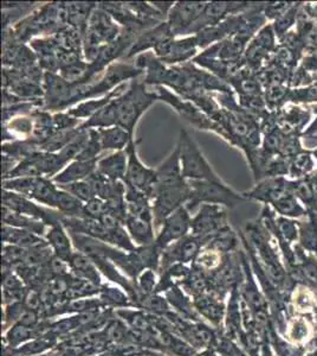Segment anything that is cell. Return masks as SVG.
<instances>
[{
    "label": "cell",
    "instance_id": "44dd1931",
    "mask_svg": "<svg viewBox=\"0 0 317 356\" xmlns=\"http://www.w3.org/2000/svg\"><path fill=\"white\" fill-rule=\"evenodd\" d=\"M193 307L203 317L209 320L213 325H216L218 328L221 327V322L224 320L225 314H226L223 298L218 297L214 293L206 292V293L194 297Z\"/></svg>",
    "mask_w": 317,
    "mask_h": 356
},
{
    "label": "cell",
    "instance_id": "4fadbf2b",
    "mask_svg": "<svg viewBox=\"0 0 317 356\" xmlns=\"http://www.w3.org/2000/svg\"><path fill=\"white\" fill-rule=\"evenodd\" d=\"M290 179L288 177H266L258 181L252 189L244 191L243 196L248 201H258L264 206L273 207L280 200L290 194Z\"/></svg>",
    "mask_w": 317,
    "mask_h": 356
},
{
    "label": "cell",
    "instance_id": "74e56055",
    "mask_svg": "<svg viewBox=\"0 0 317 356\" xmlns=\"http://www.w3.org/2000/svg\"><path fill=\"white\" fill-rule=\"evenodd\" d=\"M68 283V300H83L101 292V286H97L89 280L78 278L76 275H69Z\"/></svg>",
    "mask_w": 317,
    "mask_h": 356
},
{
    "label": "cell",
    "instance_id": "7dc6e473",
    "mask_svg": "<svg viewBox=\"0 0 317 356\" xmlns=\"http://www.w3.org/2000/svg\"><path fill=\"white\" fill-rule=\"evenodd\" d=\"M108 211V206L105 200L100 197H94L89 202L85 203V218H92V219H100L102 215H105Z\"/></svg>",
    "mask_w": 317,
    "mask_h": 356
},
{
    "label": "cell",
    "instance_id": "6da1fadb",
    "mask_svg": "<svg viewBox=\"0 0 317 356\" xmlns=\"http://www.w3.org/2000/svg\"><path fill=\"white\" fill-rule=\"evenodd\" d=\"M144 80H132L125 93L115 99L117 125L134 136L137 122L146 111L159 100L157 92H149Z\"/></svg>",
    "mask_w": 317,
    "mask_h": 356
},
{
    "label": "cell",
    "instance_id": "7c38bea8",
    "mask_svg": "<svg viewBox=\"0 0 317 356\" xmlns=\"http://www.w3.org/2000/svg\"><path fill=\"white\" fill-rule=\"evenodd\" d=\"M191 211L186 206L181 207L162 223L154 245L162 253L169 245L177 243L182 238H185L186 235H189L191 232Z\"/></svg>",
    "mask_w": 317,
    "mask_h": 356
},
{
    "label": "cell",
    "instance_id": "e575fe53",
    "mask_svg": "<svg viewBox=\"0 0 317 356\" xmlns=\"http://www.w3.org/2000/svg\"><path fill=\"white\" fill-rule=\"evenodd\" d=\"M117 125V104L115 99L108 105L103 107L100 112H97L94 117L83 122L80 126V130H90V129H108Z\"/></svg>",
    "mask_w": 317,
    "mask_h": 356
},
{
    "label": "cell",
    "instance_id": "7402d4cb",
    "mask_svg": "<svg viewBox=\"0 0 317 356\" xmlns=\"http://www.w3.org/2000/svg\"><path fill=\"white\" fill-rule=\"evenodd\" d=\"M128 166V156L126 150L117 151L97 162V171L112 182H125Z\"/></svg>",
    "mask_w": 317,
    "mask_h": 356
},
{
    "label": "cell",
    "instance_id": "ffe728a7",
    "mask_svg": "<svg viewBox=\"0 0 317 356\" xmlns=\"http://www.w3.org/2000/svg\"><path fill=\"white\" fill-rule=\"evenodd\" d=\"M128 83L119 86L117 89H114L112 92L107 94L105 97H96V99H90L85 102H80L76 106H74L71 108H69L68 112L70 115L76 118L78 120H88L90 118L94 117L97 112H100L103 107L108 105L109 102H112L114 99L121 97L128 89Z\"/></svg>",
    "mask_w": 317,
    "mask_h": 356
},
{
    "label": "cell",
    "instance_id": "ab89813d",
    "mask_svg": "<svg viewBox=\"0 0 317 356\" xmlns=\"http://www.w3.org/2000/svg\"><path fill=\"white\" fill-rule=\"evenodd\" d=\"M301 5L300 3L293 4V6L283 16L273 22V30H275L278 41H282L290 33L293 25L298 24V13H300Z\"/></svg>",
    "mask_w": 317,
    "mask_h": 356
},
{
    "label": "cell",
    "instance_id": "d6a6232c",
    "mask_svg": "<svg viewBox=\"0 0 317 356\" xmlns=\"http://www.w3.org/2000/svg\"><path fill=\"white\" fill-rule=\"evenodd\" d=\"M3 222L6 226L16 227V228H22V229H28V231L33 232L35 234L42 235L46 234V225L38 220L31 219L25 215H20L15 211H10L8 208L3 207Z\"/></svg>",
    "mask_w": 317,
    "mask_h": 356
},
{
    "label": "cell",
    "instance_id": "9a60e30c",
    "mask_svg": "<svg viewBox=\"0 0 317 356\" xmlns=\"http://www.w3.org/2000/svg\"><path fill=\"white\" fill-rule=\"evenodd\" d=\"M317 334V321L313 316L298 315L293 314L290 316L282 336L289 343L305 350L307 344L313 340Z\"/></svg>",
    "mask_w": 317,
    "mask_h": 356
},
{
    "label": "cell",
    "instance_id": "2e32d148",
    "mask_svg": "<svg viewBox=\"0 0 317 356\" xmlns=\"http://www.w3.org/2000/svg\"><path fill=\"white\" fill-rule=\"evenodd\" d=\"M169 38H175L173 36L172 30L167 21L161 22L160 24L155 25L154 28L145 30L137 37V40L129 49L128 53L126 55V60L135 58L141 54L148 53L151 49L157 48V45L162 42L167 41Z\"/></svg>",
    "mask_w": 317,
    "mask_h": 356
},
{
    "label": "cell",
    "instance_id": "836d02e7",
    "mask_svg": "<svg viewBox=\"0 0 317 356\" xmlns=\"http://www.w3.org/2000/svg\"><path fill=\"white\" fill-rule=\"evenodd\" d=\"M271 208L276 214L288 219L305 220L309 216L307 208L293 196V193L284 196L277 203H275Z\"/></svg>",
    "mask_w": 317,
    "mask_h": 356
},
{
    "label": "cell",
    "instance_id": "ba28073f",
    "mask_svg": "<svg viewBox=\"0 0 317 356\" xmlns=\"http://www.w3.org/2000/svg\"><path fill=\"white\" fill-rule=\"evenodd\" d=\"M43 110L68 111L71 107L74 85L58 73H44L43 79Z\"/></svg>",
    "mask_w": 317,
    "mask_h": 356
},
{
    "label": "cell",
    "instance_id": "d6986e66",
    "mask_svg": "<svg viewBox=\"0 0 317 356\" xmlns=\"http://www.w3.org/2000/svg\"><path fill=\"white\" fill-rule=\"evenodd\" d=\"M155 171H157V181H155L154 193L187 182L181 171L180 156H179L178 147L174 149L165 162L160 164Z\"/></svg>",
    "mask_w": 317,
    "mask_h": 356
},
{
    "label": "cell",
    "instance_id": "83f0119b",
    "mask_svg": "<svg viewBox=\"0 0 317 356\" xmlns=\"http://www.w3.org/2000/svg\"><path fill=\"white\" fill-rule=\"evenodd\" d=\"M60 188L53 179L46 177H37L36 183L33 186V191L28 195V199L35 202L43 204L50 208L56 209L57 195Z\"/></svg>",
    "mask_w": 317,
    "mask_h": 356
},
{
    "label": "cell",
    "instance_id": "7a4b0ae2",
    "mask_svg": "<svg viewBox=\"0 0 317 356\" xmlns=\"http://www.w3.org/2000/svg\"><path fill=\"white\" fill-rule=\"evenodd\" d=\"M191 186V197L186 204L189 211H194L201 204H216L232 209L248 200L243 193L233 191L223 181H189Z\"/></svg>",
    "mask_w": 317,
    "mask_h": 356
},
{
    "label": "cell",
    "instance_id": "1f68e13d",
    "mask_svg": "<svg viewBox=\"0 0 317 356\" xmlns=\"http://www.w3.org/2000/svg\"><path fill=\"white\" fill-rule=\"evenodd\" d=\"M317 170V162L310 150H302L290 159L289 179H303Z\"/></svg>",
    "mask_w": 317,
    "mask_h": 356
},
{
    "label": "cell",
    "instance_id": "4dcf8cb0",
    "mask_svg": "<svg viewBox=\"0 0 317 356\" xmlns=\"http://www.w3.org/2000/svg\"><path fill=\"white\" fill-rule=\"evenodd\" d=\"M300 236L298 245L317 258V215L309 214L305 220H298Z\"/></svg>",
    "mask_w": 317,
    "mask_h": 356
},
{
    "label": "cell",
    "instance_id": "52a82bcc",
    "mask_svg": "<svg viewBox=\"0 0 317 356\" xmlns=\"http://www.w3.org/2000/svg\"><path fill=\"white\" fill-rule=\"evenodd\" d=\"M229 226L226 208L216 204H201L191 222V234L203 240L205 245L209 236Z\"/></svg>",
    "mask_w": 317,
    "mask_h": 356
},
{
    "label": "cell",
    "instance_id": "d590c367",
    "mask_svg": "<svg viewBox=\"0 0 317 356\" xmlns=\"http://www.w3.org/2000/svg\"><path fill=\"white\" fill-rule=\"evenodd\" d=\"M290 191L307 208L309 214L317 215V199L307 178L290 179Z\"/></svg>",
    "mask_w": 317,
    "mask_h": 356
},
{
    "label": "cell",
    "instance_id": "277c9868",
    "mask_svg": "<svg viewBox=\"0 0 317 356\" xmlns=\"http://www.w3.org/2000/svg\"><path fill=\"white\" fill-rule=\"evenodd\" d=\"M155 88H157L155 92H157V97H159V100L171 106L173 110L175 111L177 114H179L185 122H189L198 130L209 131V132L218 134L224 140L229 143V136L225 132L224 129L214 120H212L207 114L204 113L193 102L186 100L184 97H179L178 94L171 92L166 87H155Z\"/></svg>",
    "mask_w": 317,
    "mask_h": 356
},
{
    "label": "cell",
    "instance_id": "bcb514c9",
    "mask_svg": "<svg viewBox=\"0 0 317 356\" xmlns=\"http://www.w3.org/2000/svg\"><path fill=\"white\" fill-rule=\"evenodd\" d=\"M26 252L23 247L15 246V245H8L4 243L3 247V264H6L8 266L16 267L19 264L24 263Z\"/></svg>",
    "mask_w": 317,
    "mask_h": 356
},
{
    "label": "cell",
    "instance_id": "3957f363",
    "mask_svg": "<svg viewBox=\"0 0 317 356\" xmlns=\"http://www.w3.org/2000/svg\"><path fill=\"white\" fill-rule=\"evenodd\" d=\"M181 171L186 181H221L191 134L181 129L177 144Z\"/></svg>",
    "mask_w": 317,
    "mask_h": 356
},
{
    "label": "cell",
    "instance_id": "7bdbcfd3",
    "mask_svg": "<svg viewBox=\"0 0 317 356\" xmlns=\"http://www.w3.org/2000/svg\"><path fill=\"white\" fill-rule=\"evenodd\" d=\"M62 191H68L69 194L73 195L76 199L80 200L83 203H87L96 197V195L94 193L93 186H90V183L85 181L80 182L70 183V184H63L58 186Z\"/></svg>",
    "mask_w": 317,
    "mask_h": 356
},
{
    "label": "cell",
    "instance_id": "8fae6325",
    "mask_svg": "<svg viewBox=\"0 0 317 356\" xmlns=\"http://www.w3.org/2000/svg\"><path fill=\"white\" fill-rule=\"evenodd\" d=\"M3 207L18 214L42 221L48 227L62 220V215L58 211L45 209L44 207L37 204L33 200L12 191H3Z\"/></svg>",
    "mask_w": 317,
    "mask_h": 356
},
{
    "label": "cell",
    "instance_id": "ac0fdd59",
    "mask_svg": "<svg viewBox=\"0 0 317 356\" xmlns=\"http://www.w3.org/2000/svg\"><path fill=\"white\" fill-rule=\"evenodd\" d=\"M97 3H60V16L65 26L76 29L83 37Z\"/></svg>",
    "mask_w": 317,
    "mask_h": 356
},
{
    "label": "cell",
    "instance_id": "484cf974",
    "mask_svg": "<svg viewBox=\"0 0 317 356\" xmlns=\"http://www.w3.org/2000/svg\"><path fill=\"white\" fill-rule=\"evenodd\" d=\"M1 240L4 243L23 247L25 250L49 245L48 241H45L43 238H40V235L35 234L33 232L16 228V227L6 226V225L3 226Z\"/></svg>",
    "mask_w": 317,
    "mask_h": 356
},
{
    "label": "cell",
    "instance_id": "db71d44e",
    "mask_svg": "<svg viewBox=\"0 0 317 356\" xmlns=\"http://www.w3.org/2000/svg\"><path fill=\"white\" fill-rule=\"evenodd\" d=\"M311 152H313L314 157H315V159H316L317 162V147L316 149H314V150H311Z\"/></svg>",
    "mask_w": 317,
    "mask_h": 356
},
{
    "label": "cell",
    "instance_id": "f1b7e54d",
    "mask_svg": "<svg viewBox=\"0 0 317 356\" xmlns=\"http://www.w3.org/2000/svg\"><path fill=\"white\" fill-rule=\"evenodd\" d=\"M101 144L103 151H123L127 149L134 136L121 126H112L108 129H100Z\"/></svg>",
    "mask_w": 317,
    "mask_h": 356
},
{
    "label": "cell",
    "instance_id": "f546056e",
    "mask_svg": "<svg viewBox=\"0 0 317 356\" xmlns=\"http://www.w3.org/2000/svg\"><path fill=\"white\" fill-rule=\"evenodd\" d=\"M238 245H239V236L237 233L233 232L231 227L226 226L216 234L209 236V239L206 240L204 247L225 255L237 252Z\"/></svg>",
    "mask_w": 317,
    "mask_h": 356
},
{
    "label": "cell",
    "instance_id": "30bf717a",
    "mask_svg": "<svg viewBox=\"0 0 317 356\" xmlns=\"http://www.w3.org/2000/svg\"><path fill=\"white\" fill-rule=\"evenodd\" d=\"M206 8V3L196 1H178L169 11L167 23L171 26L173 36L189 37L192 35V29L199 21Z\"/></svg>",
    "mask_w": 317,
    "mask_h": 356
},
{
    "label": "cell",
    "instance_id": "603a6c76",
    "mask_svg": "<svg viewBox=\"0 0 317 356\" xmlns=\"http://www.w3.org/2000/svg\"><path fill=\"white\" fill-rule=\"evenodd\" d=\"M97 161H74L69 163L60 174L53 178L57 186L70 184V183L80 182L88 179L97 170Z\"/></svg>",
    "mask_w": 317,
    "mask_h": 356
},
{
    "label": "cell",
    "instance_id": "b9f144b4",
    "mask_svg": "<svg viewBox=\"0 0 317 356\" xmlns=\"http://www.w3.org/2000/svg\"><path fill=\"white\" fill-rule=\"evenodd\" d=\"M101 302L105 307H114V308H126L132 307V304L129 303L128 298L125 293H122L117 289L109 288L107 285L101 286Z\"/></svg>",
    "mask_w": 317,
    "mask_h": 356
},
{
    "label": "cell",
    "instance_id": "cb8c5ba5",
    "mask_svg": "<svg viewBox=\"0 0 317 356\" xmlns=\"http://www.w3.org/2000/svg\"><path fill=\"white\" fill-rule=\"evenodd\" d=\"M69 232L65 228V225L60 221H57L51 226L49 227L46 232V241L49 246L53 250V254L60 257L62 259L69 261L70 257L73 255V248H71V240L68 234Z\"/></svg>",
    "mask_w": 317,
    "mask_h": 356
},
{
    "label": "cell",
    "instance_id": "f35d334b",
    "mask_svg": "<svg viewBox=\"0 0 317 356\" xmlns=\"http://www.w3.org/2000/svg\"><path fill=\"white\" fill-rule=\"evenodd\" d=\"M44 325H42L40 328L31 329L17 323L6 334V342L10 348H17L20 343H24L25 341L35 340L37 337L44 335Z\"/></svg>",
    "mask_w": 317,
    "mask_h": 356
},
{
    "label": "cell",
    "instance_id": "60d3db41",
    "mask_svg": "<svg viewBox=\"0 0 317 356\" xmlns=\"http://www.w3.org/2000/svg\"><path fill=\"white\" fill-rule=\"evenodd\" d=\"M289 104L298 106L317 104V81L301 88H290Z\"/></svg>",
    "mask_w": 317,
    "mask_h": 356
},
{
    "label": "cell",
    "instance_id": "f6af8a7d",
    "mask_svg": "<svg viewBox=\"0 0 317 356\" xmlns=\"http://www.w3.org/2000/svg\"><path fill=\"white\" fill-rule=\"evenodd\" d=\"M82 124L83 122L70 115L67 111L53 114V130L56 132L76 130Z\"/></svg>",
    "mask_w": 317,
    "mask_h": 356
},
{
    "label": "cell",
    "instance_id": "8d00e7d4",
    "mask_svg": "<svg viewBox=\"0 0 317 356\" xmlns=\"http://www.w3.org/2000/svg\"><path fill=\"white\" fill-rule=\"evenodd\" d=\"M56 211L65 218H85V203L69 194L68 191L60 189L56 200Z\"/></svg>",
    "mask_w": 317,
    "mask_h": 356
},
{
    "label": "cell",
    "instance_id": "ee69618b",
    "mask_svg": "<svg viewBox=\"0 0 317 356\" xmlns=\"http://www.w3.org/2000/svg\"><path fill=\"white\" fill-rule=\"evenodd\" d=\"M103 151L101 144L100 132L96 129L89 130L88 144L85 146V150L77 157L78 161H97L101 152Z\"/></svg>",
    "mask_w": 317,
    "mask_h": 356
},
{
    "label": "cell",
    "instance_id": "9c48e42d",
    "mask_svg": "<svg viewBox=\"0 0 317 356\" xmlns=\"http://www.w3.org/2000/svg\"><path fill=\"white\" fill-rule=\"evenodd\" d=\"M197 38L193 36L169 38L154 49V55L166 65H185L197 56Z\"/></svg>",
    "mask_w": 317,
    "mask_h": 356
},
{
    "label": "cell",
    "instance_id": "d4e9b609",
    "mask_svg": "<svg viewBox=\"0 0 317 356\" xmlns=\"http://www.w3.org/2000/svg\"><path fill=\"white\" fill-rule=\"evenodd\" d=\"M125 227L132 241L139 247L151 246L155 243V226L153 221L128 215Z\"/></svg>",
    "mask_w": 317,
    "mask_h": 356
},
{
    "label": "cell",
    "instance_id": "f5cc1de1",
    "mask_svg": "<svg viewBox=\"0 0 317 356\" xmlns=\"http://www.w3.org/2000/svg\"><path fill=\"white\" fill-rule=\"evenodd\" d=\"M193 356H218L214 350H205V352L196 353Z\"/></svg>",
    "mask_w": 317,
    "mask_h": 356
},
{
    "label": "cell",
    "instance_id": "f907efd6",
    "mask_svg": "<svg viewBox=\"0 0 317 356\" xmlns=\"http://www.w3.org/2000/svg\"><path fill=\"white\" fill-rule=\"evenodd\" d=\"M314 134H317V113L315 118H314L313 122L307 126L305 132L302 134V137H311Z\"/></svg>",
    "mask_w": 317,
    "mask_h": 356
},
{
    "label": "cell",
    "instance_id": "8992f818",
    "mask_svg": "<svg viewBox=\"0 0 317 356\" xmlns=\"http://www.w3.org/2000/svg\"><path fill=\"white\" fill-rule=\"evenodd\" d=\"M126 152L128 156V166L125 178L126 186L144 193L148 196L149 200H152L157 181V171L141 162L137 154V142L135 139L130 140Z\"/></svg>",
    "mask_w": 317,
    "mask_h": 356
},
{
    "label": "cell",
    "instance_id": "4316f807",
    "mask_svg": "<svg viewBox=\"0 0 317 356\" xmlns=\"http://www.w3.org/2000/svg\"><path fill=\"white\" fill-rule=\"evenodd\" d=\"M68 263L70 271L73 272L74 275H76L82 280H89L97 286H102L98 268L89 257L80 252H77V253L74 252Z\"/></svg>",
    "mask_w": 317,
    "mask_h": 356
},
{
    "label": "cell",
    "instance_id": "5bb4252c",
    "mask_svg": "<svg viewBox=\"0 0 317 356\" xmlns=\"http://www.w3.org/2000/svg\"><path fill=\"white\" fill-rule=\"evenodd\" d=\"M204 247V243L200 238L194 235H186L185 238L179 240L177 243L169 245L166 250L161 253L160 266L162 270H167L175 264H185L194 261L201 248Z\"/></svg>",
    "mask_w": 317,
    "mask_h": 356
},
{
    "label": "cell",
    "instance_id": "816d5d0a",
    "mask_svg": "<svg viewBox=\"0 0 317 356\" xmlns=\"http://www.w3.org/2000/svg\"><path fill=\"white\" fill-rule=\"evenodd\" d=\"M308 179V182L310 183V186H311V189H313L314 194L316 196L317 199V170L314 172V174L310 175L307 177Z\"/></svg>",
    "mask_w": 317,
    "mask_h": 356
},
{
    "label": "cell",
    "instance_id": "681fc988",
    "mask_svg": "<svg viewBox=\"0 0 317 356\" xmlns=\"http://www.w3.org/2000/svg\"><path fill=\"white\" fill-rule=\"evenodd\" d=\"M157 285L154 270H145L139 277V289L144 295H153Z\"/></svg>",
    "mask_w": 317,
    "mask_h": 356
},
{
    "label": "cell",
    "instance_id": "5b68a950",
    "mask_svg": "<svg viewBox=\"0 0 317 356\" xmlns=\"http://www.w3.org/2000/svg\"><path fill=\"white\" fill-rule=\"evenodd\" d=\"M189 197H191V186L189 181L180 186L155 191L151 200L153 215H154V226L157 228L162 226L165 220L174 211L187 204Z\"/></svg>",
    "mask_w": 317,
    "mask_h": 356
},
{
    "label": "cell",
    "instance_id": "c3c4849f",
    "mask_svg": "<svg viewBox=\"0 0 317 356\" xmlns=\"http://www.w3.org/2000/svg\"><path fill=\"white\" fill-rule=\"evenodd\" d=\"M293 6L291 3H273V4H265L263 8V15L266 21H276L280 17L283 16L290 8Z\"/></svg>",
    "mask_w": 317,
    "mask_h": 356
},
{
    "label": "cell",
    "instance_id": "e0dca14e",
    "mask_svg": "<svg viewBox=\"0 0 317 356\" xmlns=\"http://www.w3.org/2000/svg\"><path fill=\"white\" fill-rule=\"evenodd\" d=\"M311 115L310 108H302L301 106L290 104L278 111V127L285 136H302Z\"/></svg>",
    "mask_w": 317,
    "mask_h": 356
}]
</instances>
